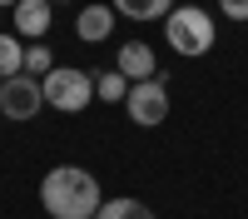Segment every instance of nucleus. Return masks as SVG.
Listing matches in <instances>:
<instances>
[{"mask_svg":"<svg viewBox=\"0 0 248 219\" xmlns=\"http://www.w3.org/2000/svg\"><path fill=\"white\" fill-rule=\"evenodd\" d=\"M40 204L50 219H94L105 204L99 174H90L85 165H55L40 179Z\"/></svg>","mask_w":248,"mask_h":219,"instance_id":"1","label":"nucleus"},{"mask_svg":"<svg viewBox=\"0 0 248 219\" xmlns=\"http://www.w3.org/2000/svg\"><path fill=\"white\" fill-rule=\"evenodd\" d=\"M164 40H169L174 55L199 60V55H209L218 45V25H214V15L199 10V5H174L169 20H164Z\"/></svg>","mask_w":248,"mask_h":219,"instance_id":"2","label":"nucleus"},{"mask_svg":"<svg viewBox=\"0 0 248 219\" xmlns=\"http://www.w3.org/2000/svg\"><path fill=\"white\" fill-rule=\"evenodd\" d=\"M40 90H45V105L50 110L79 115V110H90V100H94V75L79 70V65H55L45 80H40Z\"/></svg>","mask_w":248,"mask_h":219,"instance_id":"3","label":"nucleus"},{"mask_svg":"<svg viewBox=\"0 0 248 219\" xmlns=\"http://www.w3.org/2000/svg\"><path fill=\"white\" fill-rule=\"evenodd\" d=\"M124 110H129V125L139 130H154L169 119V85L164 80H139V85H129V95H124Z\"/></svg>","mask_w":248,"mask_h":219,"instance_id":"4","label":"nucleus"},{"mask_svg":"<svg viewBox=\"0 0 248 219\" xmlns=\"http://www.w3.org/2000/svg\"><path fill=\"white\" fill-rule=\"evenodd\" d=\"M40 110H45V90H40L35 75H10V80H0V115H5V119L25 125V119H35Z\"/></svg>","mask_w":248,"mask_h":219,"instance_id":"5","label":"nucleus"},{"mask_svg":"<svg viewBox=\"0 0 248 219\" xmlns=\"http://www.w3.org/2000/svg\"><path fill=\"white\" fill-rule=\"evenodd\" d=\"M114 70L129 80V85H139V80H159V55L149 40H124V45L114 50Z\"/></svg>","mask_w":248,"mask_h":219,"instance_id":"6","label":"nucleus"},{"mask_svg":"<svg viewBox=\"0 0 248 219\" xmlns=\"http://www.w3.org/2000/svg\"><path fill=\"white\" fill-rule=\"evenodd\" d=\"M114 25H119L114 5H99V0L79 5V15H75V35L85 40V45H105V40L114 35Z\"/></svg>","mask_w":248,"mask_h":219,"instance_id":"7","label":"nucleus"},{"mask_svg":"<svg viewBox=\"0 0 248 219\" xmlns=\"http://www.w3.org/2000/svg\"><path fill=\"white\" fill-rule=\"evenodd\" d=\"M55 5H50V0H20V5L10 10V30L20 35V40H45L50 35V15Z\"/></svg>","mask_w":248,"mask_h":219,"instance_id":"8","label":"nucleus"},{"mask_svg":"<svg viewBox=\"0 0 248 219\" xmlns=\"http://www.w3.org/2000/svg\"><path fill=\"white\" fill-rule=\"evenodd\" d=\"M114 5V15L119 20H169V10H174V0H109Z\"/></svg>","mask_w":248,"mask_h":219,"instance_id":"9","label":"nucleus"},{"mask_svg":"<svg viewBox=\"0 0 248 219\" xmlns=\"http://www.w3.org/2000/svg\"><path fill=\"white\" fill-rule=\"evenodd\" d=\"M25 75V45H20L15 30H0V80Z\"/></svg>","mask_w":248,"mask_h":219,"instance_id":"10","label":"nucleus"},{"mask_svg":"<svg viewBox=\"0 0 248 219\" xmlns=\"http://www.w3.org/2000/svg\"><path fill=\"white\" fill-rule=\"evenodd\" d=\"M94 219H154V209L144 204V199H129V194H119V199H105Z\"/></svg>","mask_w":248,"mask_h":219,"instance_id":"11","label":"nucleus"},{"mask_svg":"<svg viewBox=\"0 0 248 219\" xmlns=\"http://www.w3.org/2000/svg\"><path fill=\"white\" fill-rule=\"evenodd\" d=\"M124 95H129V80L119 70H99L94 75V100H105V105H124Z\"/></svg>","mask_w":248,"mask_h":219,"instance_id":"12","label":"nucleus"},{"mask_svg":"<svg viewBox=\"0 0 248 219\" xmlns=\"http://www.w3.org/2000/svg\"><path fill=\"white\" fill-rule=\"evenodd\" d=\"M50 70H55V50L45 45V40H30V45H25V75L45 80Z\"/></svg>","mask_w":248,"mask_h":219,"instance_id":"13","label":"nucleus"},{"mask_svg":"<svg viewBox=\"0 0 248 219\" xmlns=\"http://www.w3.org/2000/svg\"><path fill=\"white\" fill-rule=\"evenodd\" d=\"M218 15H229V20H248V0H218Z\"/></svg>","mask_w":248,"mask_h":219,"instance_id":"14","label":"nucleus"},{"mask_svg":"<svg viewBox=\"0 0 248 219\" xmlns=\"http://www.w3.org/2000/svg\"><path fill=\"white\" fill-rule=\"evenodd\" d=\"M15 5H20V0H0V10H15Z\"/></svg>","mask_w":248,"mask_h":219,"instance_id":"15","label":"nucleus"},{"mask_svg":"<svg viewBox=\"0 0 248 219\" xmlns=\"http://www.w3.org/2000/svg\"><path fill=\"white\" fill-rule=\"evenodd\" d=\"M50 5H75V0H50Z\"/></svg>","mask_w":248,"mask_h":219,"instance_id":"16","label":"nucleus"}]
</instances>
